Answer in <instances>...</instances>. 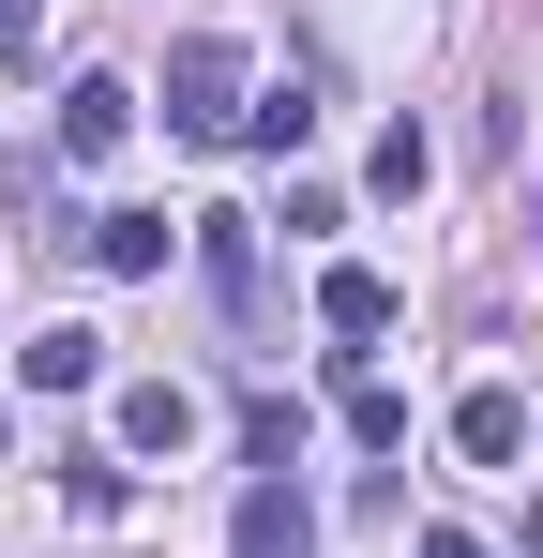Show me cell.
I'll use <instances>...</instances> for the list:
<instances>
[{
  "label": "cell",
  "mask_w": 543,
  "mask_h": 558,
  "mask_svg": "<svg viewBox=\"0 0 543 558\" xmlns=\"http://www.w3.org/2000/svg\"><path fill=\"white\" fill-rule=\"evenodd\" d=\"M167 136H242V46L227 31H181L167 46Z\"/></svg>",
  "instance_id": "obj_1"
},
{
  "label": "cell",
  "mask_w": 543,
  "mask_h": 558,
  "mask_svg": "<svg viewBox=\"0 0 543 558\" xmlns=\"http://www.w3.org/2000/svg\"><path fill=\"white\" fill-rule=\"evenodd\" d=\"M362 182L393 196V211H408V196L438 182V136H423V121H393V136H377V167H362Z\"/></svg>",
  "instance_id": "obj_11"
},
{
  "label": "cell",
  "mask_w": 543,
  "mask_h": 558,
  "mask_svg": "<svg viewBox=\"0 0 543 558\" xmlns=\"http://www.w3.org/2000/svg\"><path fill=\"white\" fill-rule=\"evenodd\" d=\"M0 61H46V0H0Z\"/></svg>",
  "instance_id": "obj_15"
},
{
  "label": "cell",
  "mask_w": 543,
  "mask_h": 558,
  "mask_svg": "<svg viewBox=\"0 0 543 558\" xmlns=\"http://www.w3.org/2000/svg\"><path fill=\"white\" fill-rule=\"evenodd\" d=\"M452 453H468V468H514V453H529V392H468V408H452Z\"/></svg>",
  "instance_id": "obj_7"
},
{
  "label": "cell",
  "mask_w": 543,
  "mask_h": 558,
  "mask_svg": "<svg viewBox=\"0 0 543 558\" xmlns=\"http://www.w3.org/2000/svg\"><path fill=\"white\" fill-rule=\"evenodd\" d=\"M348 438L362 453H408V392L393 377H348Z\"/></svg>",
  "instance_id": "obj_12"
},
{
  "label": "cell",
  "mask_w": 543,
  "mask_h": 558,
  "mask_svg": "<svg viewBox=\"0 0 543 558\" xmlns=\"http://www.w3.org/2000/svg\"><path fill=\"white\" fill-rule=\"evenodd\" d=\"M121 453H196V392H181V377H136V392H121Z\"/></svg>",
  "instance_id": "obj_4"
},
{
  "label": "cell",
  "mask_w": 543,
  "mask_h": 558,
  "mask_svg": "<svg viewBox=\"0 0 543 558\" xmlns=\"http://www.w3.org/2000/svg\"><path fill=\"white\" fill-rule=\"evenodd\" d=\"M242 453H257V468H302V408H287V392H242Z\"/></svg>",
  "instance_id": "obj_13"
},
{
  "label": "cell",
  "mask_w": 543,
  "mask_h": 558,
  "mask_svg": "<svg viewBox=\"0 0 543 558\" xmlns=\"http://www.w3.org/2000/svg\"><path fill=\"white\" fill-rule=\"evenodd\" d=\"M121 136H136V92H121V76H76V92H61V151H76V167H106Z\"/></svg>",
  "instance_id": "obj_5"
},
{
  "label": "cell",
  "mask_w": 543,
  "mask_h": 558,
  "mask_svg": "<svg viewBox=\"0 0 543 558\" xmlns=\"http://www.w3.org/2000/svg\"><path fill=\"white\" fill-rule=\"evenodd\" d=\"M227 558H317V498H302V468H257V483H242Z\"/></svg>",
  "instance_id": "obj_2"
},
{
  "label": "cell",
  "mask_w": 543,
  "mask_h": 558,
  "mask_svg": "<svg viewBox=\"0 0 543 558\" xmlns=\"http://www.w3.org/2000/svg\"><path fill=\"white\" fill-rule=\"evenodd\" d=\"M302 136H317V76H287V92H257V106H242V151H272V167H287Z\"/></svg>",
  "instance_id": "obj_10"
},
{
  "label": "cell",
  "mask_w": 543,
  "mask_h": 558,
  "mask_svg": "<svg viewBox=\"0 0 543 558\" xmlns=\"http://www.w3.org/2000/svg\"><path fill=\"white\" fill-rule=\"evenodd\" d=\"M529 257H543V182H529Z\"/></svg>",
  "instance_id": "obj_17"
},
{
  "label": "cell",
  "mask_w": 543,
  "mask_h": 558,
  "mask_svg": "<svg viewBox=\"0 0 543 558\" xmlns=\"http://www.w3.org/2000/svg\"><path fill=\"white\" fill-rule=\"evenodd\" d=\"M15 377H31V392H90V377H106V332H76V317H46V332L15 348Z\"/></svg>",
  "instance_id": "obj_6"
},
{
  "label": "cell",
  "mask_w": 543,
  "mask_h": 558,
  "mask_svg": "<svg viewBox=\"0 0 543 558\" xmlns=\"http://www.w3.org/2000/svg\"><path fill=\"white\" fill-rule=\"evenodd\" d=\"M90 272H167V211H90Z\"/></svg>",
  "instance_id": "obj_8"
},
{
  "label": "cell",
  "mask_w": 543,
  "mask_h": 558,
  "mask_svg": "<svg viewBox=\"0 0 543 558\" xmlns=\"http://www.w3.org/2000/svg\"><path fill=\"white\" fill-rule=\"evenodd\" d=\"M61 498H76L90 529H106V513H121V453H61Z\"/></svg>",
  "instance_id": "obj_14"
},
{
  "label": "cell",
  "mask_w": 543,
  "mask_h": 558,
  "mask_svg": "<svg viewBox=\"0 0 543 558\" xmlns=\"http://www.w3.org/2000/svg\"><path fill=\"white\" fill-rule=\"evenodd\" d=\"M393 317H408V302H393V272H362V257H333V272H317V332H348V348H377Z\"/></svg>",
  "instance_id": "obj_3"
},
{
  "label": "cell",
  "mask_w": 543,
  "mask_h": 558,
  "mask_svg": "<svg viewBox=\"0 0 543 558\" xmlns=\"http://www.w3.org/2000/svg\"><path fill=\"white\" fill-rule=\"evenodd\" d=\"M196 257L227 287V317H257V227H242V211H196Z\"/></svg>",
  "instance_id": "obj_9"
},
{
  "label": "cell",
  "mask_w": 543,
  "mask_h": 558,
  "mask_svg": "<svg viewBox=\"0 0 543 558\" xmlns=\"http://www.w3.org/2000/svg\"><path fill=\"white\" fill-rule=\"evenodd\" d=\"M423 558H483V544H468V529H423Z\"/></svg>",
  "instance_id": "obj_16"
}]
</instances>
